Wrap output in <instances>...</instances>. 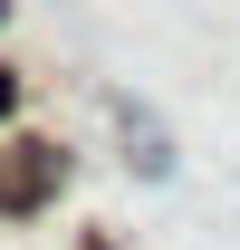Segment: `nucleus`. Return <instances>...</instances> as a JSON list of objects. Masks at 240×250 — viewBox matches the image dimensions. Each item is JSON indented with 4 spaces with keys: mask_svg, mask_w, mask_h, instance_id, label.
I'll return each instance as SVG.
<instances>
[{
    "mask_svg": "<svg viewBox=\"0 0 240 250\" xmlns=\"http://www.w3.org/2000/svg\"><path fill=\"white\" fill-rule=\"evenodd\" d=\"M58 183H67L58 145H10V154H0V212H39Z\"/></svg>",
    "mask_w": 240,
    "mask_h": 250,
    "instance_id": "f257e3e1",
    "label": "nucleus"
},
{
    "mask_svg": "<svg viewBox=\"0 0 240 250\" xmlns=\"http://www.w3.org/2000/svg\"><path fill=\"white\" fill-rule=\"evenodd\" d=\"M116 125H125V145H135V164H144V173H173V154H163V125H154L144 106H125V96H116Z\"/></svg>",
    "mask_w": 240,
    "mask_h": 250,
    "instance_id": "f03ea898",
    "label": "nucleus"
},
{
    "mask_svg": "<svg viewBox=\"0 0 240 250\" xmlns=\"http://www.w3.org/2000/svg\"><path fill=\"white\" fill-rule=\"evenodd\" d=\"M10 106H20V77H10V67H0V125H10Z\"/></svg>",
    "mask_w": 240,
    "mask_h": 250,
    "instance_id": "7ed1b4c3",
    "label": "nucleus"
},
{
    "mask_svg": "<svg viewBox=\"0 0 240 250\" xmlns=\"http://www.w3.org/2000/svg\"><path fill=\"white\" fill-rule=\"evenodd\" d=\"M0 20H10V0H0Z\"/></svg>",
    "mask_w": 240,
    "mask_h": 250,
    "instance_id": "20e7f679",
    "label": "nucleus"
}]
</instances>
